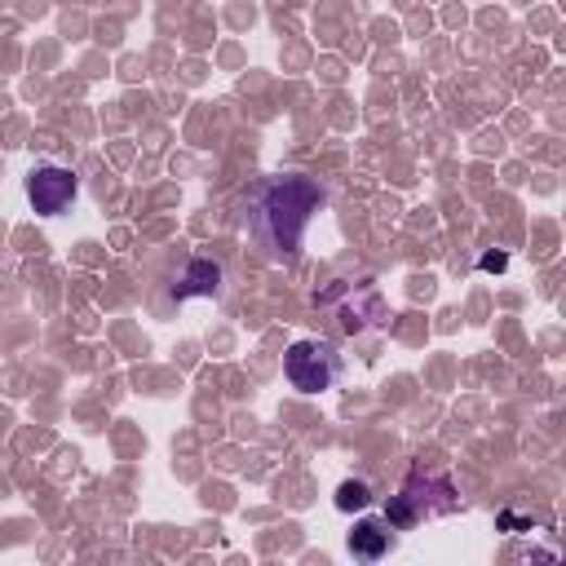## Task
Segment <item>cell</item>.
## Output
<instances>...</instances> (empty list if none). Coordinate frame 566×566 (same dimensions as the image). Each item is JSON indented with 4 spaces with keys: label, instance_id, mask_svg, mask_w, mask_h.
<instances>
[{
    "label": "cell",
    "instance_id": "5b68a950",
    "mask_svg": "<svg viewBox=\"0 0 566 566\" xmlns=\"http://www.w3.org/2000/svg\"><path fill=\"white\" fill-rule=\"evenodd\" d=\"M350 553L363 557V562H376L390 553V527L386 523H359L350 531Z\"/></svg>",
    "mask_w": 566,
    "mask_h": 566
},
{
    "label": "cell",
    "instance_id": "52a82bcc",
    "mask_svg": "<svg viewBox=\"0 0 566 566\" xmlns=\"http://www.w3.org/2000/svg\"><path fill=\"white\" fill-rule=\"evenodd\" d=\"M505 266H510L505 253H487V257H482V271H505Z\"/></svg>",
    "mask_w": 566,
    "mask_h": 566
},
{
    "label": "cell",
    "instance_id": "3957f363",
    "mask_svg": "<svg viewBox=\"0 0 566 566\" xmlns=\"http://www.w3.org/2000/svg\"><path fill=\"white\" fill-rule=\"evenodd\" d=\"M27 200L36 213L45 217H58L76 200V173L72 168H53V164H40L27 173Z\"/></svg>",
    "mask_w": 566,
    "mask_h": 566
},
{
    "label": "cell",
    "instance_id": "6da1fadb",
    "mask_svg": "<svg viewBox=\"0 0 566 566\" xmlns=\"http://www.w3.org/2000/svg\"><path fill=\"white\" fill-rule=\"evenodd\" d=\"M319 204H324V191L310 177H279L271 186V196L262 200V226H266V239L275 243V253H284V257L297 253L301 235H305L310 217L319 213Z\"/></svg>",
    "mask_w": 566,
    "mask_h": 566
},
{
    "label": "cell",
    "instance_id": "7a4b0ae2",
    "mask_svg": "<svg viewBox=\"0 0 566 566\" xmlns=\"http://www.w3.org/2000/svg\"><path fill=\"white\" fill-rule=\"evenodd\" d=\"M284 376H288V386L301 390V394H319L337 381V350L328 341H292L288 354H284Z\"/></svg>",
    "mask_w": 566,
    "mask_h": 566
},
{
    "label": "cell",
    "instance_id": "277c9868",
    "mask_svg": "<svg viewBox=\"0 0 566 566\" xmlns=\"http://www.w3.org/2000/svg\"><path fill=\"white\" fill-rule=\"evenodd\" d=\"M222 288V266L213 257H196L186 266V275L173 284V297L177 301H191V297H213Z\"/></svg>",
    "mask_w": 566,
    "mask_h": 566
},
{
    "label": "cell",
    "instance_id": "8992f818",
    "mask_svg": "<svg viewBox=\"0 0 566 566\" xmlns=\"http://www.w3.org/2000/svg\"><path fill=\"white\" fill-rule=\"evenodd\" d=\"M367 505H372L367 482H341V491H337V510H341V514H350V510H367Z\"/></svg>",
    "mask_w": 566,
    "mask_h": 566
}]
</instances>
